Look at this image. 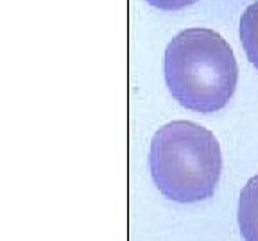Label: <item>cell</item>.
<instances>
[{
	"instance_id": "cell-2",
	"label": "cell",
	"mask_w": 258,
	"mask_h": 241,
	"mask_svg": "<svg viewBox=\"0 0 258 241\" xmlns=\"http://www.w3.org/2000/svg\"><path fill=\"white\" fill-rule=\"evenodd\" d=\"M149 168L156 188L169 200H206L221 177V147L208 129L186 120L170 122L151 141Z\"/></svg>"
},
{
	"instance_id": "cell-5",
	"label": "cell",
	"mask_w": 258,
	"mask_h": 241,
	"mask_svg": "<svg viewBox=\"0 0 258 241\" xmlns=\"http://www.w3.org/2000/svg\"><path fill=\"white\" fill-rule=\"evenodd\" d=\"M151 6L158 9H163V11H177V9H183L186 6L194 4L196 0H147Z\"/></svg>"
},
{
	"instance_id": "cell-3",
	"label": "cell",
	"mask_w": 258,
	"mask_h": 241,
	"mask_svg": "<svg viewBox=\"0 0 258 241\" xmlns=\"http://www.w3.org/2000/svg\"><path fill=\"white\" fill-rule=\"evenodd\" d=\"M238 225L244 241H258V175L251 177L240 191Z\"/></svg>"
},
{
	"instance_id": "cell-1",
	"label": "cell",
	"mask_w": 258,
	"mask_h": 241,
	"mask_svg": "<svg viewBox=\"0 0 258 241\" xmlns=\"http://www.w3.org/2000/svg\"><path fill=\"white\" fill-rule=\"evenodd\" d=\"M165 82L183 107L215 112L233 96L238 66L233 50L210 29H186L165 50Z\"/></svg>"
},
{
	"instance_id": "cell-4",
	"label": "cell",
	"mask_w": 258,
	"mask_h": 241,
	"mask_svg": "<svg viewBox=\"0 0 258 241\" xmlns=\"http://www.w3.org/2000/svg\"><path fill=\"white\" fill-rule=\"evenodd\" d=\"M240 40L247 59L258 70V0L244 11L240 18Z\"/></svg>"
}]
</instances>
